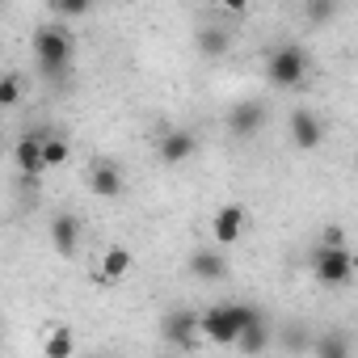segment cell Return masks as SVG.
I'll return each mask as SVG.
<instances>
[{
    "label": "cell",
    "instance_id": "ffe728a7",
    "mask_svg": "<svg viewBox=\"0 0 358 358\" xmlns=\"http://www.w3.org/2000/svg\"><path fill=\"white\" fill-rule=\"evenodd\" d=\"M17 101H22V76L5 72V80H0V106H17Z\"/></svg>",
    "mask_w": 358,
    "mask_h": 358
},
{
    "label": "cell",
    "instance_id": "ac0fdd59",
    "mask_svg": "<svg viewBox=\"0 0 358 358\" xmlns=\"http://www.w3.org/2000/svg\"><path fill=\"white\" fill-rule=\"evenodd\" d=\"M316 358H350L345 333H324V337H316Z\"/></svg>",
    "mask_w": 358,
    "mask_h": 358
},
{
    "label": "cell",
    "instance_id": "7a4b0ae2",
    "mask_svg": "<svg viewBox=\"0 0 358 358\" xmlns=\"http://www.w3.org/2000/svg\"><path fill=\"white\" fill-rule=\"evenodd\" d=\"M266 76H270L274 89H299V85L308 80V51H303L299 43L274 47L270 59H266Z\"/></svg>",
    "mask_w": 358,
    "mask_h": 358
},
{
    "label": "cell",
    "instance_id": "8992f818",
    "mask_svg": "<svg viewBox=\"0 0 358 358\" xmlns=\"http://www.w3.org/2000/svg\"><path fill=\"white\" fill-rule=\"evenodd\" d=\"M245 224H249L245 207H241V203H224V207L215 211V220H211V236H215V245H220V249H232V245L245 236Z\"/></svg>",
    "mask_w": 358,
    "mask_h": 358
},
{
    "label": "cell",
    "instance_id": "8fae6325",
    "mask_svg": "<svg viewBox=\"0 0 358 358\" xmlns=\"http://www.w3.org/2000/svg\"><path fill=\"white\" fill-rule=\"evenodd\" d=\"M43 139H47V131H38V135H22L17 148H13V160H17V169H22L26 177H38V173L47 169V160H43Z\"/></svg>",
    "mask_w": 358,
    "mask_h": 358
},
{
    "label": "cell",
    "instance_id": "52a82bcc",
    "mask_svg": "<svg viewBox=\"0 0 358 358\" xmlns=\"http://www.w3.org/2000/svg\"><path fill=\"white\" fill-rule=\"evenodd\" d=\"M262 127H266V106H262V101H236V106L228 110V131H232L236 139H253Z\"/></svg>",
    "mask_w": 358,
    "mask_h": 358
},
{
    "label": "cell",
    "instance_id": "4fadbf2b",
    "mask_svg": "<svg viewBox=\"0 0 358 358\" xmlns=\"http://www.w3.org/2000/svg\"><path fill=\"white\" fill-rule=\"evenodd\" d=\"M190 274L203 282H220L228 274V253L224 249H194L190 253Z\"/></svg>",
    "mask_w": 358,
    "mask_h": 358
},
{
    "label": "cell",
    "instance_id": "5b68a950",
    "mask_svg": "<svg viewBox=\"0 0 358 358\" xmlns=\"http://www.w3.org/2000/svg\"><path fill=\"white\" fill-rule=\"evenodd\" d=\"M199 333H203V316L190 312V308H173L164 316V341L177 345V350H194Z\"/></svg>",
    "mask_w": 358,
    "mask_h": 358
},
{
    "label": "cell",
    "instance_id": "ba28073f",
    "mask_svg": "<svg viewBox=\"0 0 358 358\" xmlns=\"http://www.w3.org/2000/svg\"><path fill=\"white\" fill-rule=\"evenodd\" d=\"M320 139H324V122L308 106H295L291 110V143L303 148V152H312V148H320Z\"/></svg>",
    "mask_w": 358,
    "mask_h": 358
},
{
    "label": "cell",
    "instance_id": "d6986e66",
    "mask_svg": "<svg viewBox=\"0 0 358 358\" xmlns=\"http://www.w3.org/2000/svg\"><path fill=\"white\" fill-rule=\"evenodd\" d=\"M68 156H72L68 139H59V135H47V139H43V160H47V169H59V164H68Z\"/></svg>",
    "mask_w": 358,
    "mask_h": 358
},
{
    "label": "cell",
    "instance_id": "e0dca14e",
    "mask_svg": "<svg viewBox=\"0 0 358 358\" xmlns=\"http://www.w3.org/2000/svg\"><path fill=\"white\" fill-rule=\"evenodd\" d=\"M76 341H72V329H51V337L43 341V358H72Z\"/></svg>",
    "mask_w": 358,
    "mask_h": 358
},
{
    "label": "cell",
    "instance_id": "277c9868",
    "mask_svg": "<svg viewBox=\"0 0 358 358\" xmlns=\"http://www.w3.org/2000/svg\"><path fill=\"white\" fill-rule=\"evenodd\" d=\"M350 274H354V253H350L345 245H341V249L316 245V253H312V278H316V282L341 287V282H350Z\"/></svg>",
    "mask_w": 358,
    "mask_h": 358
},
{
    "label": "cell",
    "instance_id": "7402d4cb",
    "mask_svg": "<svg viewBox=\"0 0 358 358\" xmlns=\"http://www.w3.org/2000/svg\"><path fill=\"white\" fill-rule=\"evenodd\" d=\"M51 13L55 17H85L89 5H85V0H51Z\"/></svg>",
    "mask_w": 358,
    "mask_h": 358
},
{
    "label": "cell",
    "instance_id": "5bb4252c",
    "mask_svg": "<svg viewBox=\"0 0 358 358\" xmlns=\"http://www.w3.org/2000/svg\"><path fill=\"white\" fill-rule=\"evenodd\" d=\"M76 241H80V220L68 215V211H59L51 220V245H55V253L59 257H72L76 253Z\"/></svg>",
    "mask_w": 358,
    "mask_h": 358
},
{
    "label": "cell",
    "instance_id": "44dd1931",
    "mask_svg": "<svg viewBox=\"0 0 358 358\" xmlns=\"http://www.w3.org/2000/svg\"><path fill=\"white\" fill-rule=\"evenodd\" d=\"M303 17L308 22H329V17H337V5H329V0H312V5H303Z\"/></svg>",
    "mask_w": 358,
    "mask_h": 358
},
{
    "label": "cell",
    "instance_id": "603a6c76",
    "mask_svg": "<svg viewBox=\"0 0 358 358\" xmlns=\"http://www.w3.org/2000/svg\"><path fill=\"white\" fill-rule=\"evenodd\" d=\"M320 245L341 249V245H345V232H341V228H324V232H320Z\"/></svg>",
    "mask_w": 358,
    "mask_h": 358
},
{
    "label": "cell",
    "instance_id": "6da1fadb",
    "mask_svg": "<svg viewBox=\"0 0 358 358\" xmlns=\"http://www.w3.org/2000/svg\"><path fill=\"white\" fill-rule=\"evenodd\" d=\"M257 320V308L253 303H215L203 312V337L215 341V345H236L241 333Z\"/></svg>",
    "mask_w": 358,
    "mask_h": 358
},
{
    "label": "cell",
    "instance_id": "9c48e42d",
    "mask_svg": "<svg viewBox=\"0 0 358 358\" xmlns=\"http://www.w3.org/2000/svg\"><path fill=\"white\" fill-rule=\"evenodd\" d=\"M194 148H199V139H194V131H186V127L164 131L160 143H156V152H160L164 164H186V160L194 156Z\"/></svg>",
    "mask_w": 358,
    "mask_h": 358
},
{
    "label": "cell",
    "instance_id": "7c38bea8",
    "mask_svg": "<svg viewBox=\"0 0 358 358\" xmlns=\"http://www.w3.org/2000/svg\"><path fill=\"white\" fill-rule=\"evenodd\" d=\"M131 266H135L131 249H127V245H110V249L101 253V262H97V282H122V278L131 274Z\"/></svg>",
    "mask_w": 358,
    "mask_h": 358
},
{
    "label": "cell",
    "instance_id": "30bf717a",
    "mask_svg": "<svg viewBox=\"0 0 358 358\" xmlns=\"http://www.w3.org/2000/svg\"><path fill=\"white\" fill-rule=\"evenodd\" d=\"M89 190L97 199H118L122 194V173H118L114 160H93V169H89Z\"/></svg>",
    "mask_w": 358,
    "mask_h": 358
},
{
    "label": "cell",
    "instance_id": "9a60e30c",
    "mask_svg": "<svg viewBox=\"0 0 358 358\" xmlns=\"http://www.w3.org/2000/svg\"><path fill=\"white\" fill-rule=\"evenodd\" d=\"M236 350L245 354V358H257V354H266L270 350V320L257 312V320L241 333V341H236Z\"/></svg>",
    "mask_w": 358,
    "mask_h": 358
},
{
    "label": "cell",
    "instance_id": "2e32d148",
    "mask_svg": "<svg viewBox=\"0 0 358 358\" xmlns=\"http://www.w3.org/2000/svg\"><path fill=\"white\" fill-rule=\"evenodd\" d=\"M194 43H199V51H203L207 59H220V55H228V47H232V30H228V26H203Z\"/></svg>",
    "mask_w": 358,
    "mask_h": 358
},
{
    "label": "cell",
    "instance_id": "3957f363",
    "mask_svg": "<svg viewBox=\"0 0 358 358\" xmlns=\"http://www.w3.org/2000/svg\"><path fill=\"white\" fill-rule=\"evenodd\" d=\"M34 55L47 76H59L72 64V30L68 26H43L34 30Z\"/></svg>",
    "mask_w": 358,
    "mask_h": 358
}]
</instances>
